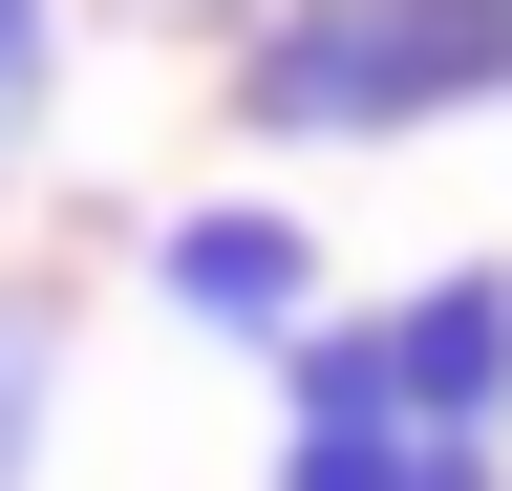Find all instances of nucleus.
<instances>
[{
	"instance_id": "f03ea898",
	"label": "nucleus",
	"mask_w": 512,
	"mask_h": 491,
	"mask_svg": "<svg viewBox=\"0 0 512 491\" xmlns=\"http://www.w3.org/2000/svg\"><path fill=\"white\" fill-rule=\"evenodd\" d=\"M128 278H150V321H171V342L278 363V342L320 321V214H299V193H192V214L128 235Z\"/></svg>"
},
{
	"instance_id": "423d86ee",
	"label": "nucleus",
	"mask_w": 512,
	"mask_h": 491,
	"mask_svg": "<svg viewBox=\"0 0 512 491\" xmlns=\"http://www.w3.org/2000/svg\"><path fill=\"white\" fill-rule=\"evenodd\" d=\"M384 470H406V427H278L256 491H384Z\"/></svg>"
},
{
	"instance_id": "6e6552de",
	"label": "nucleus",
	"mask_w": 512,
	"mask_h": 491,
	"mask_svg": "<svg viewBox=\"0 0 512 491\" xmlns=\"http://www.w3.org/2000/svg\"><path fill=\"white\" fill-rule=\"evenodd\" d=\"M384 491H512V449H491V427H406V470H384Z\"/></svg>"
},
{
	"instance_id": "9d476101",
	"label": "nucleus",
	"mask_w": 512,
	"mask_h": 491,
	"mask_svg": "<svg viewBox=\"0 0 512 491\" xmlns=\"http://www.w3.org/2000/svg\"><path fill=\"white\" fill-rule=\"evenodd\" d=\"M22 150H43V129H0V214H22Z\"/></svg>"
},
{
	"instance_id": "0eeeda50",
	"label": "nucleus",
	"mask_w": 512,
	"mask_h": 491,
	"mask_svg": "<svg viewBox=\"0 0 512 491\" xmlns=\"http://www.w3.org/2000/svg\"><path fill=\"white\" fill-rule=\"evenodd\" d=\"M64 107V0H0V129H43Z\"/></svg>"
},
{
	"instance_id": "20e7f679",
	"label": "nucleus",
	"mask_w": 512,
	"mask_h": 491,
	"mask_svg": "<svg viewBox=\"0 0 512 491\" xmlns=\"http://www.w3.org/2000/svg\"><path fill=\"white\" fill-rule=\"evenodd\" d=\"M64 342H86V299L43 257H0V491H43V449H64Z\"/></svg>"
},
{
	"instance_id": "39448f33",
	"label": "nucleus",
	"mask_w": 512,
	"mask_h": 491,
	"mask_svg": "<svg viewBox=\"0 0 512 491\" xmlns=\"http://www.w3.org/2000/svg\"><path fill=\"white\" fill-rule=\"evenodd\" d=\"M278 427H406L384 321H299V342H278Z\"/></svg>"
},
{
	"instance_id": "f257e3e1",
	"label": "nucleus",
	"mask_w": 512,
	"mask_h": 491,
	"mask_svg": "<svg viewBox=\"0 0 512 491\" xmlns=\"http://www.w3.org/2000/svg\"><path fill=\"white\" fill-rule=\"evenodd\" d=\"M235 150H406L512 107V0H256L214 43Z\"/></svg>"
},
{
	"instance_id": "1a4fd4ad",
	"label": "nucleus",
	"mask_w": 512,
	"mask_h": 491,
	"mask_svg": "<svg viewBox=\"0 0 512 491\" xmlns=\"http://www.w3.org/2000/svg\"><path fill=\"white\" fill-rule=\"evenodd\" d=\"M150 22H192V43H235V22H256V0H150Z\"/></svg>"
},
{
	"instance_id": "7ed1b4c3",
	"label": "nucleus",
	"mask_w": 512,
	"mask_h": 491,
	"mask_svg": "<svg viewBox=\"0 0 512 491\" xmlns=\"http://www.w3.org/2000/svg\"><path fill=\"white\" fill-rule=\"evenodd\" d=\"M384 363H406V427H491L512 449V257H448L384 299Z\"/></svg>"
}]
</instances>
